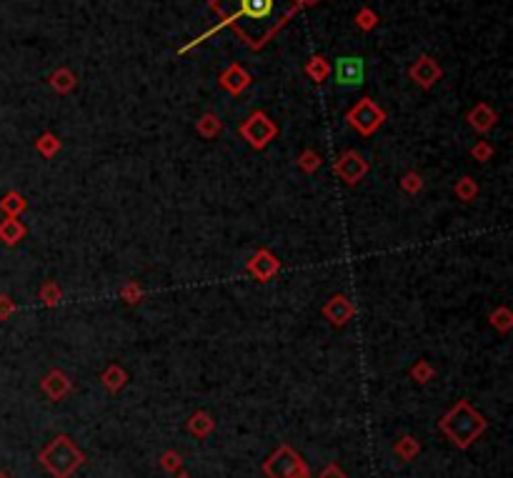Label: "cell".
<instances>
[{
  "label": "cell",
  "instance_id": "obj_30",
  "mask_svg": "<svg viewBox=\"0 0 513 478\" xmlns=\"http://www.w3.org/2000/svg\"><path fill=\"white\" fill-rule=\"evenodd\" d=\"M318 478H346V473L341 471V466H336V463H331V466H326L323 471H321Z\"/></svg>",
  "mask_w": 513,
  "mask_h": 478
},
{
  "label": "cell",
  "instance_id": "obj_13",
  "mask_svg": "<svg viewBox=\"0 0 513 478\" xmlns=\"http://www.w3.org/2000/svg\"><path fill=\"white\" fill-rule=\"evenodd\" d=\"M68 391H71V381H68V376L63 371H51L43 378V393H46L48 398H53V401L63 398Z\"/></svg>",
  "mask_w": 513,
  "mask_h": 478
},
{
  "label": "cell",
  "instance_id": "obj_25",
  "mask_svg": "<svg viewBox=\"0 0 513 478\" xmlns=\"http://www.w3.org/2000/svg\"><path fill=\"white\" fill-rule=\"evenodd\" d=\"M476 193H478V185L473 183L471 178H461V183L456 185V195L461 200H473L476 198Z\"/></svg>",
  "mask_w": 513,
  "mask_h": 478
},
{
  "label": "cell",
  "instance_id": "obj_31",
  "mask_svg": "<svg viewBox=\"0 0 513 478\" xmlns=\"http://www.w3.org/2000/svg\"><path fill=\"white\" fill-rule=\"evenodd\" d=\"M123 298L128 300V303H135V300L140 298V288H138V285H133V283L125 285V288H123Z\"/></svg>",
  "mask_w": 513,
  "mask_h": 478
},
{
  "label": "cell",
  "instance_id": "obj_15",
  "mask_svg": "<svg viewBox=\"0 0 513 478\" xmlns=\"http://www.w3.org/2000/svg\"><path fill=\"white\" fill-rule=\"evenodd\" d=\"M51 88L58 93H71L73 88H76V76H73L71 68H58V71L51 73Z\"/></svg>",
  "mask_w": 513,
  "mask_h": 478
},
{
  "label": "cell",
  "instance_id": "obj_9",
  "mask_svg": "<svg viewBox=\"0 0 513 478\" xmlns=\"http://www.w3.org/2000/svg\"><path fill=\"white\" fill-rule=\"evenodd\" d=\"M273 8H276V0H238V13H233V18L223 21V26H226V23L241 21V18H248V21H263V18L271 16Z\"/></svg>",
  "mask_w": 513,
  "mask_h": 478
},
{
  "label": "cell",
  "instance_id": "obj_28",
  "mask_svg": "<svg viewBox=\"0 0 513 478\" xmlns=\"http://www.w3.org/2000/svg\"><path fill=\"white\" fill-rule=\"evenodd\" d=\"M41 295H43V300H46L48 305L58 303V300H61V288H58L56 283H46V285H43V290H41Z\"/></svg>",
  "mask_w": 513,
  "mask_h": 478
},
{
  "label": "cell",
  "instance_id": "obj_14",
  "mask_svg": "<svg viewBox=\"0 0 513 478\" xmlns=\"http://www.w3.org/2000/svg\"><path fill=\"white\" fill-rule=\"evenodd\" d=\"M468 123H471V128H476L478 133H488L496 126V113H493L486 103H478V106L468 113Z\"/></svg>",
  "mask_w": 513,
  "mask_h": 478
},
{
  "label": "cell",
  "instance_id": "obj_1",
  "mask_svg": "<svg viewBox=\"0 0 513 478\" xmlns=\"http://www.w3.org/2000/svg\"><path fill=\"white\" fill-rule=\"evenodd\" d=\"M441 431L456 443L458 448H468L483 431H486V418L471 408L468 401H458L446 416L441 418Z\"/></svg>",
  "mask_w": 513,
  "mask_h": 478
},
{
  "label": "cell",
  "instance_id": "obj_29",
  "mask_svg": "<svg viewBox=\"0 0 513 478\" xmlns=\"http://www.w3.org/2000/svg\"><path fill=\"white\" fill-rule=\"evenodd\" d=\"M421 176H416V173H408V176H403V188L408 190V193H416V190H421Z\"/></svg>",
  "mask_w": 513,
  "mask_h": 478
},
{
  "label": "cell",
  "instance_id": "obj_10",
  "mask_svg": "<svg viewBox=\"0 0 513 478\" xmlns=\"http://www.w3.org/2000/svg\"><path fill=\"white\" fill-rule=\"evenodd\" d=\"M218 83H221L223 91L233 93V96H241V93L251 86V73L243 66H238V63H233V66H228L226 71L221 73Z\"/></svg>",
  "mask_w": 513,
  "mask_h": 478
},
{
  "label": "cell",
  "instance_id": "obj_6",
  "mask_svg": "<svg viewBox=\"0 0 513 478\" xmlns=\"http://www.w3.org/2000/svg\"><path fill=\"white\" fill-rule=\"evenodd\" d=\"M333 78L341 88H358L363 86L366 78V63L358 56H343L336 61L333 66Z\"/></svg>",
  "mask_w": 513,
  "mask_h": 478
},
{
  "label": "cell",
  "instance_id": "obj_7",
  "mask_svg": "<svg viewBox=\"0 0 513 478\" xmlns=\"http://www.w3.org/2000/svg\"><path fill=\"white\" fill-rule=\"evenodd\" d=\"M408 76H410V81L418 83L421 88H433L443 78V68L438 66L431 56H421L413 66H410Z\"/></svg>",
  "mask_w": 513,
  "mask_h": 478
},
{
  "label": "cell",
  "instance_id": "obj_8",
  "mask_svg": "<svg viewBox=\"0 0 513 478\" xmlns=\"http://www.w3.org/2000/svg\"><path fill=\"white\" fill-rule=\"evenodd\" d=\"M366 171H368V163H366L363 156L356 151H346L343 156L338 158V163H336V173H338L348 185L358 183V180L366 176Z\"/></svg>",
  "mask_w": 513,
  "mask_h": 478
},
{
  "label": "cell",
  "instance_id": "obj_5",
  "mask_svg": "<svg viewBox=\"0 0 513 478\" xmlns=\"http://www.w3.org/2000/svg\"><path fill=\"white\" fill-rule=\"evenodd\" d=\"M241 136L246 138L256 151H261V148H266L268 143L278 136V128H276V123L266 116V113L256 111L253 116H248L246 123L241 126Z\"/></svg>",
  "mask_w": 513,
  "mask_h": 478
},
{
  "label": "cell",
  "instance_id": "obj_22",
  "mask_svg": "<svg viewBox=\"0 0 513 478\" xmlns=\"http://www.w3.org/2000/svg\"><path fill=\"white\" fill-rule=\"evenodd\" d=\"M356 26H358L361 31H373V28L378 26V16H375L370 8H361V11L356 13Z\"/></svg>",
  "mask_w": 513,
  "mask_h": 478
},
{
  "label": "cell",
  "instance_id": "obj_37",
  "mask_svg": "<svg viewBox=\"0 0 513 478\" xmlns=\"http://www.w3.org/2000/svg\"><path fill=\"white\" fill-rule=\"evenodd\" d=\"M216 3H218V0H211V6H216Z\"/></svg>",
  "mask_w": 513,
  "mask_h": 478
},
{
  "label": "cell",
  "instance_id": "obj_19",
  "mask_svg": "<svg viewBox=\"0 0 513 478\" xmlns=\"http://www.w3.org/2000/svg\"><path fill=\"white\" fill-rule=\"evenodd\" d=\"M328 73H331V63L326 61V58L314 56L311 61L306 63V76L314 78L316 83H323L326 78H328Z\"/></svg>",
  "mask_w": 513,
  "mask_h": 478
},
{
  "label": "cell",
  "instance_id": "obj_12",
  "mask_svg": "<svg viewBox=\"0 0 513 478\" xmlns=\"http://www.w3.org/2000/svg\"><path fill=\"white\" fill-rule=\"evenodd\" d=\"M278 265L281 263H278V258L271 250H258L251 258V263H248V270H251L258 280H271L273 275L278 273Z\"/></svg>",
  "mask_w": 513,
  "mask_h": 478
},
{
  "label": "cell",
  "instance_id": "obj_27",
  "mask_svg": "<svg viewBox=\"0 0 513 478\" xmlns=\"http://www.w3.org/2000/svg\"><path fill=\"white\" fill-rule=\"evenodd\" d=\"M321 166V156L318 153H314V151H306L301 156V168L306 171V173H311V171H316Z\"/></svg>",
  "mask_w": 513,
  "mask_h": 478
},
{
  "label": "cell",
  "instance_id": "obj_35",
  "mask_svg": "<svg viewBox=\"0 0 513 478\" xmlns=\"http://www.w3.org/2000/svg\"><path fill=\"white\" fill-rule=\"evenodd\" d=\"M314 3H321V0H298V6H314Z\"/></svg>",
  "mask_w": 513,
  "mask_h": 478
},
{
  "label": "cell",
  "instance_id": "obj_11",
  "mask_svg": "<svg viewBox=\"0 0 513 478\" xmlns=\"http://www.w3.org/2000/svg\"><path fill=\"white\" fill-rule=\"evenodd\" d=\"M353 313H356L353 303H351L346 295H333V298H328V303L323 305V315L333 326H346V323L353 318Z\"/></svg>",
  "mask_w": 513,
  "mask_h": 478
},
{
  "label": "cell",
  "instance_id": "obj_4",
  "mask_svg": "<svg viewBox=\"0 0 513 478\" xmlns=\"http://www.w3.org/2000/svg\"><path fill=\"white\" fill-rule=\"evenodd\" d=\"M346 118H348V123L361 133V136H373V133L383 126L385 113L375 101H370V98H361V101L356 103L348 113H346Z\"/></svg>",
  "mask_w": 513,
  "mask_h": 478
},
{
  "label": "cell",
  "instance_id": "obj_24",
  "mask_svg": "<svg viewBox=\"0 0 513 478\" xmlns=\"http://www.w3.org/2000/svg\"><path fill=\"white\" fill-rule=\"evenodd\" d=\"M38 151L46 158H53L61 151V143H58V138L53 136V133H46V136H41V141H38Z\"/></svg>",
  "mask_w": 513,
  "mask_h": 478
},
{
  "label": "cell",
  "instance_id": "obj_36",
  "mask_svg": "<svg viewBox=\"0 0 513 478\" xmlns=\"http://www.w3.org/2000/svg\"><path fill=\"white\" fill-rule=\"evenodd\" d=\"M178 478H190V476H185V473H180V476Z\"/></svg>",
  "mask_w": 513,
  "mask_h": 478
},
{
  "label": "cell",
  "instance_id": "obj_18",
  "mask_svg": "<svg viewBox=\"0 0 513 478\" xmlns=\"http://www.w3.org/2000/svg\"><path fill=\"white\" fill-rule=\"evenodd\" d=\"M213 418L208 416V413H203V411H198V413H193V416L188 418V431L190 433H195V436H208V433L213 431Z\"/></svg>",
  "mask_w": 513,
  "mask_h": 478
},
{
  "label": "cell",
  "instance_id": "obj_16",
  "mask_svg": "<svg viewBox=\"0 0 513 478\" xmlns=\"http://www.w3.org/2000/svg\"><path fill=\"white\" fill-rule=\"evenodd\" d=\"M23 235H26V225H23L18 218H6L0 223V240H6L8 245L18 243Z\"/></svg>",
  "mask_w": 513,
  "mask_h": 478
},
{
  "label": "cell",
  "instance_id": "obj_33",
  "mask_svg": "<svg viewBox=\"0 0 513 478\" xmlns=\"http://www.w3.org/2000/svg\"><path fill=\"white\" fill-rule=\"evenodd\" d=\"M473 156H476L478 161H486V158L491 156V146H488V143H481L478 148H473Z\"/></svg>",
  "mask_w": 513,
  "mask_h": 478
},
{
  "label": "cell",
  "instance_id": "obj_17",
  "mask_svg": "<svg viewBox=\"0 0 513 478\" xmlns=\"http://www.w3.org/2000/svg\"><path fill=\"white\" fill-rule=\"evenodd\" d=\"M195 131H198L203 138H208V141H211V138H216L218 133L223 131V123H221V118L213 116V113H205V116L200 118L198 123H195Z\"/></svg>",
  "mask_w": 513,
  "mask_h": 478
},
{
  "label": "cell",
  "instance_id": "obj_3",
  "mask_svg": "<svg viewBox=\"0 0 513 478\" xmlns=\"http://www.w3.org/2000/svg\"><path fill=\"white\" fill-rule=\"evenodd\" d=\"M263 473H266L268 478H308V466L301 458V453L283 443V446H278L276 453L263 463Z\"/></svg>",
  "mask_w": 513,
  "mask_h": 478
},
{
  "label": "cell",
  "instance_id": "obj_32",
  "mask_svg": "<svg viewBox=\"0 0 513 478\" xmlns=\"http://www.w3.org/2000/svg\"><path fill=\"white\" fill-rule=\"evenodd\" d=\"M428 376H431V368H428L426 363H421L418 368H413V378H418V383H426Z\"/></svg>",
  "mask_w": 513,
  "mask_h": 478
},
{
  "label": "cell",
  "instance_id": "obj_38",
  "mask_svg": "<svg viewBox=\"0 0 513 478\" xmlns=\"http://www.w3.org/2000/svg\"><path fill=\"white\" fill-rule=\"evenodd\" d=\"M0 478H8V476H6V473H0Z\"/></svg>",
  "mask_w": 513,
  "mask_h": 478
},
{
  "label": "cell",
  "instance_id": "obj_23",
  "mask_svg": "<svg viewBox=\"0 0 513 478\" xmlns=\"http://www.w3.org/2000/svg\"><path fill=\"white\" fill-rule=\"evenodd\" d=\"M395 453H398V456L403 458V461H410V458H413V456L418 453L416 438H410V436L400 438V443H395Z\"/></svg>",
  "mask_w": 513,
  "mask_h": 478
},
{
  "label": "cell",
  "instance_id": "obj_34",
  "mask_svg": "<svg viewBox=\"0 0 513 478\" xmlns=\"http://www.w3.org/2000/svg\"><path fill=\"white\" fill-rule=\"evenodd\" d=\"M163 466L168 468V471H170V468H178L180 466V458L175 456V453H165V456H163Z\"/></svg>",
  "mask_w": 513,
  "mask_h": 478
},
{
  "label": "cell",
  "instance_id": "obj_26",
  "mask_svg": "<svg viewBox=\"0 0 513 478\" xmlns=\"http://www.w3.org/2000/svg\"><path fill=\"white\" fill-rule=\"evenodd\" d=\"M491 323L498 328V331L506 333L508 328H511V310H508V308H498L496 313H491Z\"/></svg>",
  "mask_w": 513,
  "mask_h": 478
},
{
  "label": "cell",
  "instance_id": "obj_21",
  "mask_svg": "<svg viewBox=\"0 0 513 478\" xmlns=\"http://www.w3.org/2000/svg\"><path fill=\"white\" fill-rule=\"evenodd\" d=\"M0 208L6 210L8 218H18V213H21V210H26V200H23L18 193H8L6 198L0 200Z\"/></svg>",
  "mask_w": 513,
  "mask_h": 478
},
{
  "label": "cell",
  "instance_id": "obj_20",
  "mask_svg": "<svg viewBox=\"0 0 513 478\" xmlns=\"http://www.w3.org/2000/svg\"><path fill=\"white\" fill-rule=\"evenodd\" d=\"M103 386L108 388V391H120L125 386V371L120 366H110L108 371L103 373Z\"/></svg>",
  "mask_w": 513,
  "mask_h": 478
},
{
  "label": "cell",
  "instance_id": "obj_2",
  "mask_svg": "<svg viewBox=\"0 0 513 478\" xmlns=\"http://www.w3.org/2000/svg\"><path fill=\"white\" fill-rule=\"evenodd\" d=\"M86 456L68 436H58L41 451V463L53 478H71L83 466Z\"/></svg>",
  "mask_w": 513,
  "mask_h": 478
}]
</instances>
